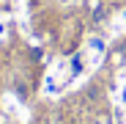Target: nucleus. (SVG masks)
<instances>
[{
	"instance_id": "nucleus-8",
	"label": "nucleus",
	"mask_w": 126,
	"mask_h": 124,
	"mask_svg": "<svg viewBox=\"0 0 126 124\" xmlns=\"http://www.w3.org/2000/svg\"><path fill=\"white\" fill-rule=\"evenodd\" d=\"M0 116H3V113H0Z\"/></svg>"
},
{
	"instance_id": "nucleus-4",
	"label": "nucleus",
	"mask_w": 126,
	"mask_h": 124,
	"mask_svg": "<svg viewBox=\"0 0 126 124\" xmlns=\"http://www.w3.org/2000/svg\"><path fill=\"white\" fill-rule=\"evenodd\" d=\"M14 94L22 99V102H28V86H25L22 80H16V83H14Z\"/></svg>"
},
{
	"instance_id": "nucleus-7",
	"label": "nucleus",
	"mask_w": 126,
	"mask_h": 124,
	"mask_svg": "<svg viewBox=\"0 0 126 124\" xmlns=\"http://www.w3.org/2000/svg\"><path fill=\"white\" fill-rule=\"evenodd\" d=\"M63 3H69V0H63Z\"/></svg>"
},
{
	"instance_id": "nucleus-2",
	"label": "nucleus",
	"mask_w": 126,
	"mask_h": 124,
	"mask_svg": "<svg viewBox=\"0 0 126 124\" xmlns=\"http://www.w3.org/2000/svg\"><path fill=\"white\" fill-rule=\"evenodd\" d=\"M107 14H110V11H107V6H101L99 11H93V14H91V25H101L104 19H107Z\"/></svg>"
},
{
	"instance_id": "nucleus-1",
	"label": "nucleus",
	"mask_w": 126,
	"mask_h": 124,
	"mask_svg": "<svg viewBox=\"0 0 126 124\" xmlns=\"http://www.w3.org/2000/svg\"><path fill=\"white\" fill-rule=\"evenodd\" d=\"M101 6H107V0H85V3H82V8H85V14L91 17L93 11H99Z\"/></svg>"
},
{
	"instance_id": "nucleus-5",
	"label": "nucleus",
	"mask_w": 126,
	"mask_h": 124,
	"mask_svg": "<svg viewBox=\"0 0 126 124\" xmlns=\"http://www.w3.org/2000/svg\"><path fill=\"white\" fill-rule=\"evenodd\" d=\"M91 124H107V121H104V119H93Z\"/></svg>"
},
{
	"instance_id": "nucleus-3",
	"label": "nucleus",
	"mask_w": 126,
	"mask_h": 124,
	"mask_svg": "<svg viewBox=\"0 0 126 124\" xmlns=\"http://www.w3.org/2000/svg\"><path fill=\"white\" fill-rule=\"evenodd\" d=\"M82 66H85V58H82V52H74V58H71V74H79Z\"/></svg>"
},
{
	"instance_id": "nucleus-6",
	"label": "nucleus",
	"mask_w": 126,
	"mask_h": 124,
	"mask_svg": "<svg viewBox=\"0 0 126 124\" xmlns=\"http://www.w3.org/2000/svg\"><path fill=\"white\" fill-rule=\"evenodd\" d=\"M123 22H126V8H123Z\"/></svg>"
}]
</instances>
